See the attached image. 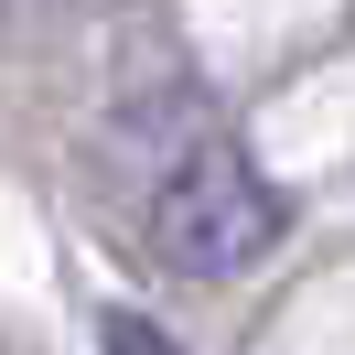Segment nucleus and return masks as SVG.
Here are the masks:
<instances>
[{
    "mask_svg": "<svg viewBox=\"0 0 355 355\" xmlns=\"http://www.w3.org/2000/svg\"><path fill=\"white\" fill-rule=\"evenodd\" d=\"M151 237H162L173 269L226 280V269H248L280 237V194L259 183V162H248L237 140H194V151L173 162V183H162V205H151Z\"/></svg>",
    "mask_w": 355,
    "mask_h": 355,
    "instance_id": "nucleus-1",
    "label": "nucleus"
},
{
    "mask_svg": "<svg viewBox=\"0 0 355 355\" xmlns=\"http://www.w3.org/2000/svg\"><path fill=\"white\" fill-rule=\"evenodd\" d=\"M97 345H108V355H183L151 312H97Z\"/></svg>",
    "mask_w": 355,
    "mask_h": 355,
    "instance_id": "nucleus-2",
    "label": "nucleus"
}]
</instances>
